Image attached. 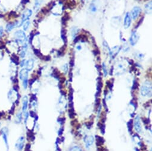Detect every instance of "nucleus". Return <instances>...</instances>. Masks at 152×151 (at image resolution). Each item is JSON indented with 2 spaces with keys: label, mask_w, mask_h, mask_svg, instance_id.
<instances>
[{
  "label": "nucleus",
  "mask_w": 152,
  "mask_h": 151,
  "mask_svg": "<svg viewBox=\"0 0 152 151\" xmlns=\"http://www.w3.org/2000/svg\"><path fill=\"white\" fill-rule=\"evenodd\" d=\"M0 125H1V124H0Z\"/></svg>",
  "instance_id": "obj_36"
},
{
  "label": "nucleus",
  "mask_w": 152,
  "mask_h": 151,
  "mask_svg": "<svg viewBox=\"0 0 152 151\" xmlns=\"http://www.w3.org/2000/svg\"><path fill=\"white\" fill-rule=\"evenodd\" d=\"M30 25V22L29 21H27V22H25V24H23V30L25 31H27L28 29L29 26Z\"/></svg>",
  "instance_id": "obj_21"
},
{
  "label": "nucleus",
  "mask_w": 152,
  "mask_h": 151,
  "mask_svg": "<svg viewBox=\"0 0 152 151\" xmlns=\"http://www.w3.org/2000/svg\"><path fill=\"white\" fill-rule=\"evenodd\" d=\"M131 16H130V13H126L124 22V28L126 29L128 27H129V26H131Z\"/></svg>",
  "instance_id": "obj_5"
},
{
  "label": "nucleus",
  "mask_w": 152,
  "mask_h": 151,
  "mask_svg": "<svg viewBox=\"0 0 152 151\" xmlns=\"http://www.w3.org/2000/svg\"><path fill=\"white\" fill-rule=\"evenodd\" d=\"M22 99V110L23 112H25L28 106V98L27 96H23Z\"/></svg>",
  "instance_id": "obj_13"
},
{
  "label": "nucleus",
  "mask_w": 152,
  "mask_h": 151,
  "mask_svg": "<svg viewBox=\"0 0 152 151\" xmlns=\"http://www.w3.org/2000/svg\"><path fill=\"white\" fill-rule=\"evenodd\" d=\"M138 40H139L138 35L137 34L136 32L134 31V32H133V33H132L131 36V37H130V39H129L130 44H131V45L132 46H134V45L138 42Z\"/></svg>",
  "instance_id": "obj_6"
},
{
  "label": "nucleus",
  "mask_w": 152,
  "mask_h": 151,
  "mask_svg": "<svg viewBox=\"0 0 152 151\" xmlns=\"http://www.w3.org/2000/svg\"><path fill=\"white\" fill-rule=\"evenodd\" d=\"M22 120V112H18L16 114L14 122L16 124H19V123H21Z\"/></svg>",
  "instance_id": "obj_17"
},
{
  "label": "nucleus",
  "mask_w": 152,
  "mask_h": 151,
  "mask_svg": "<svg viewBox=\"0 0 152 151\" xmlns=\"http://www.w3.org/2000/svg\"><path fill=\"white\" fill-rule=\"evenodd\" d=\"M25 54H26V49L22 50L20 53V57L22 58H24L25 56Z\"/></svg>",
  "instance_id": "obj_26"
},
{
  "label": "nucleus",
  "mask_w": 152,
  "mask_h": 151,
  "mask_svg": "<svg viewBox=\"0 0 152 151\" xmlns=\"http://www.w3.org/2000/svg\"><path fill=\"white\" fill-rule=\"evenodd\" d=\"M141 8L139 7H135L133 8V9L132 10L131 14H130V16H131V17H132V18L135 20L138 17V16L140 15V14L141 13Z\"/></svg>",
  "instance_id": "obj_3"
},
{
  "label": "nucleus",
  "mask_w": 152,
  "mask_h": 151,
  "mask_svg": "<svg viewBox=\"0 0 152 151\" xmlns=\"http://www.w3.org/2000/svg\"><path fill=\"white\" fill-rule=\"evenodd\" d=\"M100 99L98 98H97L96 100V104H97V105H100Z\"/></svg>",
  "instance_id": "obj_31"
},
{
  "label": "nucleus",
  "mask_w": 152,
  "mask_h": 151,
  "mask_svg": "<svg viewBox=\"0 0 152 151\" xmlns=\"http://www.w3.org/2000/svg\"><path fill=\"white\" fill-rule=\"evenodd\" d=\"M33 65H34V61L32 59L29 60L26 62V69L28 71L32 70V68H33Z\"/></svg>",
  "instance_id": "obj_14"
},
{
  "label": "nucleus",
  "mask_w": 152,
  "mask_h": 151,
  "mask_svg": "<svg viewBox=\"0 0 152 151\" xmlns=\"http://www.w3.org/2000/svg\"><path fill=\"white\" fill-rule=\"evenodd\" d=\"M143 122L144 123V124H148V122H149L148 119H147V118H143Z\"/></svg>",
  "instance_id": "obj_30"
},
{
  "label": "nucleus",
  "mask_w": 152,
  "mask_h": 151,
  "mask_svg": "<svg viewBox=\"0 0 152 151\" xmlns=\"http://www.w3.org/2000/svg\"><path fill=\"white\" fill-rule=\"evenodd\" d=\"M73 89H70V93H69V102H72L73 100Z\"/></svg>",
  "instance_id": "obj_22"
},
{
  "label": "nucleus",
  "mask_w": 152,
  "mask_h": 151,
  "mask_svg": "<svg viewBox=\"0 0 152 151\" xmlns=\"http://www.w3.org/2000/svg\"><path fill=\"white\" fill-rule=\"evenodd\" d=\"M26 64V62H25V61H22V62H21V63H20V66H21V67H23L24 66H25V65Z\"/></svg>",
  "instance_id": "obj_34"
},
{
  "label": "nucleus",
  "mask_w": 152,
  "mask_h": 151,
  "mask_svg": "<svg viewBox=\"0 0 152 151\" xmlns=\"http://www.w3.org/2000/svg\"><path fill=\"white\" fill-rule=\"evenodd\" d=\"M138 83L136 81H134V85H133V89H136L137 88H138Z\"/></svg>",
  "instance_id": "obj_27"
},
{
  "label": "nucleus",
  "mask_w": 152,
  "mask_h": 151,
  "mask_svg": "<svg viewBox=\"0 0 152 151\" xmlns=\"http://www.w3.org/2000/svg\"><path fill=\"white\" fill-rule=\"evenodd\" d=\"M65 121V118H58L57 119V121L59 122V123H60L61 124H63V123Z\"/></svg>",
  "instance_id": "obj_28"
},
{
  "label": "nucleus",
  "mask_w": 152,
  "mask_h": 151,
  "mask_svg": "<svg viewBox=\"0 0 152 151\" xmlns=\"http://www.w3.org/2000/svg\"><path fill=\"white\" fill-rule=\"evenodd\" d=\"M15 36L17 39L18 41L20 42V44H23L25 42L26 39V35H25V32L22 31H18L15 33L14 34Z\"/></svg>",
  "instance_id": "obj_2"
},
{
  "label": "nucleus",
  "mask_w": 152,
  "mask_h": 151,
  "mask_svg": "<svg viewBox=\"0 0 152 151\" xmlns=\"http://www.w3.org/2000/svg\"><path fill=\"white\" fill-rule=\"evenodd\" d=\"M92 124V123H91H91H86V125L87 126L88 129H90V127H91Z\"/></svg>",
  "instance_id": "obj_32"
},
{
  "label": "nucleus",
  "mask_w": 152,
  "mask_h": 151,
  "mask_svg": "<svg viewBox=\"0 0 152 151\" xmlns=\"http://www.w3.org/2000/svg\"><path fill=\"white\" fill-rule=\"evenodd\" d=\"M84 142L85 143L86 147L88 148L90 146H91L93 144L94 142V138L92 136H86L84 138Z\"/></svg>",
  "instance_id": "obj_9"
},
{
  "label": "nucleus",
  "mask_w": 152,
  "mask_h": 151,
  "mask_svg": "<svg viewBox=\"0 0 152 151\" xmlns=\"http://www.w3.org/2000/svg\"><path fill=\"white\" fill-rule=\"evenodd\" d=\"M1 134L2 136H3V138L4 140V142H5V145H6L7 147L9 149V143H8V138H7V135H8V129H7V127H4L3 129L1 130Z\"/></svg>",
  "instance_id": "obj_10"
},
{
  "label": "nucleus",
  "mask_w": 152,
  "mask_h": 151,
  "mask_svg": "<svg viewBox=\"0 0 152 151\" xmlns=\"http://www.w3.org/2000/svg\"><path fill=\"white\" fill-rule=\"evenodd\" d=\"M25 138L23 136L19 138L18 140H17V142H16V145H15V146H16V147L17 149V150H18V151H21L23 149L24 144H25Z\"/></svg>",
  "instance_id": "obj_4"
},
{
  "label": "nucleus",
  "mask_w": 152,
  "mask_h": 151,
  "mask_svg": "<svg viewBox=\"0 0 152 151\" xmlns=\"http://www.w3.org/2000/svg\"><path fill=\"white\" fill-rule=\"evenodd\" d=\"M3 33V27H0V37L1 36Z\"/></svg>",
  "instance_id": "obj_33"
},
{
  "label": "nucleus",
  "mask_w": 152,
  "mask_h": 151,
  "mask_svg": "<svg viewBox=\"0 0 152 151\" xmlns=\"http://www.w3.org/2000/svg\"><path fill=\"white\" fill-rule=\"evenodd\" d=\"M69 151H81V150L78 146H74V147L70 148Z\"/></svg>",
  "instance_id": "obj_23"
},
{
  "label": "nucleus",
  "mask_w": 152,
  "mask_h": 151,
  "mask_svg": "<svg viewBox=\"0 0 152 151\" xmlns=\"http://www.w3.org/2000/svg\"><path fill=\"white\" fill-rule=\"evenodd\" d=\"M63 128H61L60 129H59V132H58V134L59 136H61L63 134Z\"/></svg>",
  "instance_id": "obj_29"
},
{
  "label": "nucleus",
  "mask_w": 152,
  "mask_h": 151,
  "mask_svg": "<svg viewBox=\"0 0 152 151\" xmlns=\"http://www.w3.org/2000/svg\"><path fill=\"white\" fill-rule=\"evenodd\" d=\"M145 9H146V11L147 13L149 14L152 12V1H150L149 3L146 4Z\"/></svg>",
  "instance_id": "obj_18"
},
{
  "label": "nucleus",
  "mask_w": 152,
  "mask_h": 151,
  "mask_svg": "<svg viewBox=\"0 0 152 151\" xmlns=\"http://www.w3.org/2000/svg\"><path fill=\"white\" fill-rule=\"evenodd\" d=\"M127 127L128 129V131L130 132V133H131L132 130H133V120H130L127 123Z\"/></svg>",
  "instance_id": "obj_19"
},
{
  "label": "nucleus",
  "mask_w": 152,
  "mask_h": 151,
  "mask_svg": "<svg viewBox=\"0 0 152 151\" xmlns=\"http://www.w3.org/2000/svg\"><path fill=\"white\" fill-rule=\"evenodd\" d=\"M28 79H25L23 80V86L24 89H26L28 87Z\"/></svg>",
  "instance_id": "obj_24"
},
{
  "label": "nucleus",
  "mask_w": 152,
  "mask_h": 151,
  "mask_svg": "<svg viewBox=\"0 0 152 151\" xmlns=\"http://www.w3.org/2000/svg\"><path fill=\"white\" fill-rule=\"evenodd\" d=\"M120 50V47H119V46H115V47H113V48H112L111 49H110L109 54L111 57H112V58L115 57L116 56L117 54L119 53Z\"/></svg>",
  "instance_id": "obj_11"
},
{
  "label": "nucleus",
  "mask_w": 152,
  "mask_h": 151,
  "mask_svg": "<svg viewBox=\"0 0 152 151\" xmlns=\"http://www.w3.org/2000/svg\"><path fill=\"white\" fill-rule=\"evenodd\" d=\"M32 14V11L31 10H25V12L23 13L22 15V24L26 22Z\"/></svg>",
  "instance_id": "obj_8"
},
{
  "label": "nucleus",
  "mask_w": 152,
  "mask_h": 151,
  "mask_svg": "<svg viewBox=\"0 0 152 151\" xmlns=\"http://www.w3.org/2000/svg\"><path fill=\"white\" fill-rule=\"evenodd\" d=\"M18 26V23L17 22L15 23H9V24H7L6 26V29L8 32H10V31H12L14 27H17Z\"/></svg>",
  "instance_id": "obj_16"
},
{
  "label": "nucleus",
  "mask_w": 152,
  "mask_h": 151,
  "mask_svg": "<svg viewBox=\"0 0 152 151\" xmlns=\"http://www.w3.org/2000/svg\"><path fill=\"white\" fill-rule=\"evenodd\" d=\"M134 126H135V129L138 133H140L142 130V127H141V124L140 122V118L139 116H137L134 120Z\"/></svg>",
  "instance_id": "obj_7"
},
{
  "label": "nucleus",
  "mask_w": 152,
  "mask_h": 151,
  "mask_svg": "<svg viewBox=\"0 0 152 151\" xmlns=\"http://www.w3.org/2000/svg\"><path fill=\"white\" fill-rule=\"evenodd\" d=\"M80 47H81V46H78V49H81V48H80Z\"/></svg>",
  "instance_id": "obj_35"
},
{
  "label": "nucleus",
  "mask_w": 152,
  "mask_h": 151,
  "mask_svg": "<svg viewBox=\"0 0 152 151\" xmlns=\"http://www.w3.org/2000/svg\"><path fill=\"white\" fill-rule=\"evenodd\" d=\"M103 71H104V76H106L107 74V69L106 68V66L104 65V64H103Z\"/></svg>",
  "instance_id": "obj_25"
},
{
  "label": "nucleus",
  "mask_w": 152,
  "mask_h": 151,
  "mask_svg": "<svg viewBox=\"0 0 152 151\" xmlns=\"http://www.w3.org/2000/svg\"><path fill=\"white\" fill-rule=\"evenodd\" d=\"M28 71L25 68V69H22L20 71L19 73V77L20 80H23L28 79Z\"/></svg>",
  "instance_id": "obj_12"
},
{
  "label": "nucleus",
  "mask_w": 152,
  "mask_h": 151,
  "mask_svg": "<svg viewBox=\"0 0 152 151\" xmlns=\"http://www.w3.org/2000/svg\"><path fill=\"white\" fill-rule=\"evenodd\" d=\"M90 9H91V11H92V12H96L97 10V7L96 5V4L92 3L90 5Z\"/></svg>",
  "instance_id": "obj_20"
},
{
  "label": "nucleus",
  "mask_w": 152,
  "mask_h": 151,
  "mask_svg": "<svg viewBox=\"0 0 152 151\" xmlns=\"http://www.w3.org/2000/svg\"><path fill=\"white\" fill-rule=\"evenodd\" d=\"M152 92V83L150 81H146L141 88V93L143 96H146L150 95Z\"/></svg>",
  "instance_id": "obj_1"
},
{
  "label": "nucleus",
  "mask_w": 152,
  "mask_h": 151,
  "mask_svg": "<svg viewBox=\"0 0 152 151\" xmlns=\"http://www.w3.org/2000/svg\"><path fill=\"white\" fill-rule=\"evenodd\" d=\"M96 144L97 146H101V145H103L104 143L105 140H104V138L103 137L99 136L98 135L96 136Z\"/></svg>",
  "instance_id": "obj_15"
}]
</instances>
